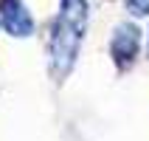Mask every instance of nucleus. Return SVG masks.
Listing matches in <instances>:
<instances>
[{
	"instance_id": "nucleus-2",
	"label": "nucleus",
	"mask_w": 149,
	"mask_h": 141,
	"mask_svg": "<svg viewBox=\"0 0 149 141\" xmlns=\"http://www.w3.org/2000/svg\"><path fill=\"white\" fill-rule=\"evenodd\" d=\"M138 51H141V31L132 23H118L113 31V40H110V57L118 65V71L132 68Z\"/></svg>"
},
{
	"instance_id": "nucleus-1",
	"label": "nucleus",
	"mask_w": 149,
	"mask_h": 141,
	"mask_svg": "<svg viewBox=\"0 0 149 141\" xmlns=\"http://www.w3.org/2000/svg\"><path fill=\"white\" fill-rule=\"evenodd\" d=\"M87 28V0H62V11L51 28V71L62 82L76 65L79 42Z\"/></svg>"
},
{
	"instance_id": "nucleus-4",
	"label": "nucleus",
	"mask_w": 149,
	"mask_h": 141,
	"mask_svg": "<svg viewBox=\"0 0 149 141\" xmlns=\"http://www.w3.org/2000/svg\"><path fill=\"white\" fill-rule=\"evenodd\" d=\"M124 6L132 17H149V0H124Z\"/></svg>"
},
{
	"instance_id": "nucleus-3",
	"label": "nucleus",
	"mask_w": 149,
	"mask_h": 141,
	"mask_svg": "<svg viewBox=\"0 0 149 141\" xmlns=\"http://www.w3.org/2000/svg\"><path fill=\"white\" fill-rule=\"evenodd\" d=\"M0 23L11 37H31L34 17L23 0H0Z\"/></svg>"
},
{
	"instance_id": "nucleus-5",
	"label": "nucleus",
	"mask_w": 149,
	"mask_h": 141,
	"mask_svg": "<svg viewBox=\"0 0 149 141\" xmlns=\"http://www.w3.org/2000/svg\"><path fill=\"white\" fill-rule=\"evenodd\" d=\"M146 54H149V42H146Z\"/></svg>"
}]
</instances>
